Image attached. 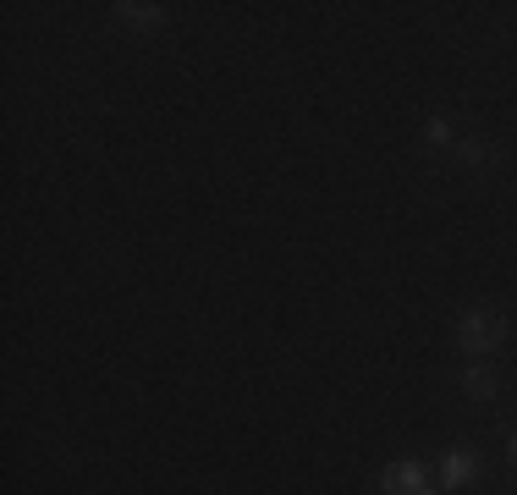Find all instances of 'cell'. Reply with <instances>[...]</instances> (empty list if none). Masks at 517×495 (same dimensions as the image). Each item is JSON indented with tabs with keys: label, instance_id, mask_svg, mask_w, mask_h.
<instances>
[{
	"label": "cell",
	"instance_id": "obj_4",
	"mask_svg": "<svg viewBox=\"0 0 517 495\" xmlns=\"http://www.w3.org/2000/svg\"><path fill=\"white\" fill-rule=\"evenodd\" d=\"M116 17L132 22V28H160L165 11H160V6H143V0H127V6H116Z\"/></svg>",
	"mask_w": 517,
	"mask_h": 495
},
{
	"label": "cell",
	"instance_id": "obj_7",
	"mask_svg": "<svg viewBox=\"0 0 517 495\" xmlns=\"http://www.w3.org/2000/svg\"><path fill=\"white\" fill-rule=\"evenodd\" d=\"M424 143H429V149H451V127L440 116H429L424 121Z\"/></svg>",
	"mask_w": 517,
	"mask_h": 495
},
{
	"label": "cell",
	"instance_id": "obj_3",
	"mask_svg": "<svg viewBox=\"0 0 517 495\" xmlns=\"http://www.w3.org/2000/svg\"><path fill=\"white\" fill-rule=\"evenodd\" d=\"M468 479H479V457L473 451H446V462H440V484L446 490H457V484H468Z\"/></svg>",
	"mask_w": 517,
	"mask_h": 495
},
{
	"label": "cell",
	"instance_id": "obj_6",
	"mask_svg": "<svg viewBox=\"0 0 517 495\" xmlns=\"http://www.w3.org/2000/svg\"><path fill=\"white\" fill-rule=\"evenodd\" d=\"M457 160H462V165H490V160H495V149H490V143L462 138V143H457Z\"/></svg>",
	"mask_w": 517,
	"mask_h": 495
},
{
	"label": "cell",
	"instance_id": "obj_8",
	"mask_svg": "<svg viewBox=\"0 0 517 495\" xmlns=\"http://www.w3.org/2000/svg\"><path fill=\"white\" fill-rule=\"evenodd\" d=\"M506 446H512V462H517V429H512V440H506Z\"/></svg>",
	"mask_w": 517,
	"mask_h": 495
},
{
	"label": "cell",
	"instance_id": "obj_2",
	"mask_svg": "<svg viewBox=\"0 0 517 495\" xmlns=\"http://www.w3.org/2000/svg\"><path fill=\"white\" fill-rule=\"evenodd\" d=\"M380 490H385V495H429L435 484H429V468H424V462H391V468L380 473Z\"/></svg>",
	"mask_w": 517,
	"mask_h": 495
},
{
	"label": "cell",
	"instance_id": "obj_1",
	"mask_svg": "<svg viewBox=\"0 0 517 495\" xmlns=\"http://www.w3.org/2000/svg\"><path fill=\"white\" fill-rule=\"evenodd\" d=\"M506 341V319L495 314V308H468L462 314V325H457V347L468 352L473 363L484 358V352H495Z\"/></svg>",
	"mask_w": 517,
	"mask_h": 495
},
{
	"label": "cell",
	"instance_id": "obj_5",
	"mask_svg": "<svg viewBox=\"0 0 517 495\" xmlns=\"http://www.w3.org/2000/svg\"><path fill=\"white\" fill-rule=\"evenodd\" d=\"M462 385H468L473 396H495V374L484 369V363H468V374H462Z\"/></svg>",
	"mask_w": 517,
	"mask_h": 495
}]
</instances>
